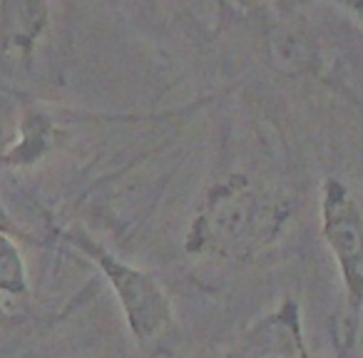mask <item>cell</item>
I'll return each instance as SVG.
<instances>
[{"mask_svg": "<svg viewBox=\"0 0 363 358\" xmlns=\"http://www.w3.org/2000/svg\"><path fill=\"white\" fill-rule=\"evenodd\" d=\"M85 252H90V257L100 264L105 276L110 279L122 313H125V321L137 343L145 348L160 343L174 328V308L162 284L152 274L120 262L95 244H85Z\"/></svg>", "mask_w": 363, "mask_h": 358, "instance_id": "3957f363", "label": "cell"}, {"mask_svg": "<svg viewBox=\"0 0 363 358\" xmlns=\"http://www.w3.org/2000/svg\"><path fill=\"white\" fill-rule=\"evenodd\" d=\"M346 11L351 13V16H356V21L361 23V28H363V0L361 3H348Z\"/></svg>", "mask_w": 363, "mask_h": 358, "instance_id": "5b68a950", "label": "cell"}, {"mask_svg": "<svg viewBox=\"0 0 363 358\" xmlns=\"http://www.w3.org/2000/svg\"><path fill=\"white\" fill-rule=\"evenodd\" d=\"M321 234L343 284L336 318V351L343 358L356 343L363 311V202L341 179H326L323 184Z\"/></svg>", "mask_w": 363, "mask_h": 358, "instance_id": "7a4b0ae2", "label": "cell"}, {"mask_svg": "<svg viewBox=\"0 0 363 358\" xmlns=\"http://www.w3.org/2000/svg\"><path fill=\"white\" fill-rule=\"evenodd\" d=\"M289 222V204L244 172H232L207 189L187 229L192 257L249 262L277 242Z\"/></svg>", "mask_w": 363, "mask_h": 358, "instance_id": "6da1fadb", "label": "cell"}, {"mask_svg": "<svg viewBox=\"0 0 363 358\" xmlns=\"http://www.w3.org/2000/svg\"><path fill=\"white\" fill-rule=\"evenodd\" d=\"M222 358H311L296 298H281V303L257 318Z\"/></svg>", "mask_w": 363, "mask_h": 358, "instance_id": "277c9868", "label": "cell"}]
</instances>
